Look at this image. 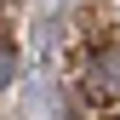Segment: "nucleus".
<instances>
[{
  "label": "nucleus",
  "mask_w": 120,
  "mask_h": 120,
  "mask_svg": "<svg viewBox=\"0 0 120 120\" xmlns=\"http://www.w3.org/2000/svg\"><path fill=\"white\" fill-rule=\"evenodd\" d=\"M109 120H120V114H109Z\"/></svg>",
  "instance_id": "f03ea898"
},
{
  "label": "nucleus",
  "mask_w": 120,
  "mask_h": 120,
  "mask_svg": "<svg viewBox=\"0 0 120 120\" xmlns=\"http://www.w3.org/2000/svg\"><path fill=\"white\" fill-rule=\"evenodd\" d=\"M80 97L86 103H120V46H97V52H86L80 57Z\"/></svg>",
  "instance_id": "f257e3e1"
}]
</instances>
